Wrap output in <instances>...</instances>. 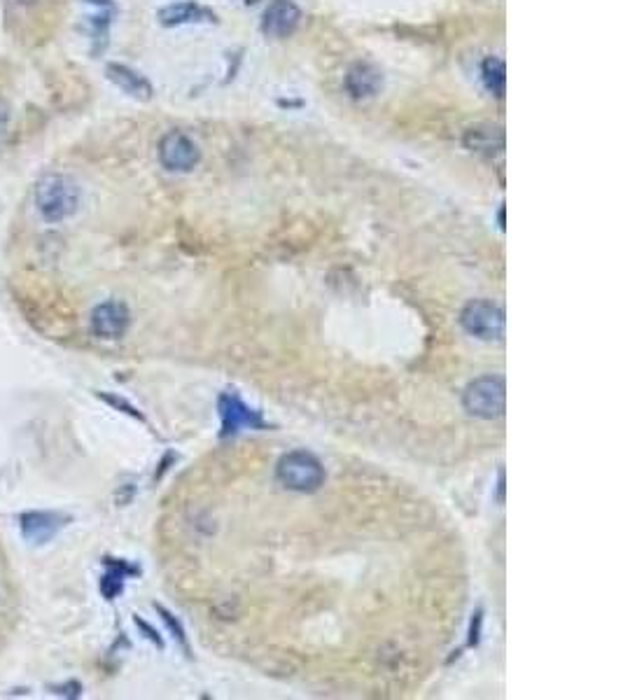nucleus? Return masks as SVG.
<instances>
[{
  "mask_svg": "<svg viewBox=\"0 0 623 700\" xmlns=\"http://www.w3.org/2000/svg\"><path fill=\"white\" fill-rule=\"evenodd\" d=\"M35 208L49 224H59L80 208V187L70 175L45 173L35 185Z\"/></svg>",
  "mask_w": 623,
  "mask_h": 700,
  "instance_id": "obj_1",
  "label": "nucleus"
},
{
  "mask_svg": "<svg viewBox=\"0 0 623 700\" xmlns=\"http://www.w3.org/2000/svg\"><path fill=\"white\" fill-rule=\"evenodd\" d=\"M276 479L294 493H315L325 483V467L313 453L292 451L278 460Z\"/></svg>",
  "mask_w": 623,
  "mask_h": 700,
  "instance_id": "obj_2",
  "label": "nucleus"
},
{
  "mask_svg": "<svg viewBox=\"0 0 623 700\" xmlns=\"http://www.w3.org/2000/svg\"><path fill=\"white\" fill-rule=\"evenodd\" d=\"M462 406L469 416L495 420L507 406V385L500 376H479L462 392Z\"/></svg>",
  "mask_w": 623,
  "mask_h": 700,
  "instance_id": "obj_3",
  "label": "nucleus"
},
{
  "mask_svg": "<svg viewBox=\"0 0 623 700\" xmlns=\"http://www.w3.org/2000/svg\"><path fill=\"white\" fill-rule=\"evenodd\" d=\"M460 327L479 341H500L504 336V311L488 299H474L460 311Z\"/></svg>",
  "mask_w": 623,
  "mask_h": 700,
  "instance_id": "obj_4",
  "label": "nucleus"
},
{
  "mask_svg": "<svg viewBox=\"0 0 623 700\" xmlns=\"http://www.w3.org/2000/svg\"><path fill=\"white\" fill-rule=\"evenodd\" d=\"M159 161L166 171L171 173H189L194 171L199 164L201 152L199 145L194 143L187 133L182 131H168L164 138L159 140Z\"/></svg>",
  "mask_w": 623,
  "mask_h": 700,
  "instance_id": "obj_5",
  "label": "nucleus"
},
{
  "mask_svg": "<svg viewBox=\"0 0 623 700\" xmlns=\"http://www.w3.org/2000/svg\"><path fill=\"white\" fill-rule=\"evenodd\" d=\"M131 325V313L122 301H103L91 311V332L103 341L122 339Z\"/></svg>",
  "mask_w": 623,
  "mask_h": 700,
  "instance_id": "obj_6",
  "label": "nucleus"
},
{
  "mask_svg": "<svg viewBox=\"0 0 623 700\" xmlns=\"http://www.w3.org/2000/svg\"><path fill=\"white\" fill-rule=\"evenodd\" d=\"M220 418H222V437H234V434L243 430H259L266 427L264 418L259 416V411L250 409L243 399L236 395H222L220 397Z\"/></svg>",
  "mask_w": 623,
  "mask_h": 700,
  "instance_id": "obj_7",
  "label": "nucleus"
},
{
  "mask_svg": "<svg viewBox=\"0 0 623 700\" xmlns=\"http://www.w3.org/2000/svg\"><path fill=\"white\" fill-rule=\"evenodd\" d=\"M68 516L56 514V511H26L19 518L21 535L31 544H47L59 535L61 528H66Z\"/></svg>",
  "mask_w": 623,
  "mask_h": 700,
  "instance_id": "obj_8",
  "label": "nucleus"
},
{
  "mask_svg": "<svg viewBox=\"0 0 623 700\" xmlns=\"http://www.w3.org/2000/svg\"><path fill=\"white\" fill-rule=\"evenodd\" d=\"M301 21V10L294 0H271L269 7L264 10L262 31L266 38L283 40L287 35L297 31Z\"/></svg>",
  "mask_w": 623,
  "mask_h": 700,
  "instance_id": "obj_9",
  "label": "nucleus"
},
{
  "mask_svg": "<svg viewBox=\"0 0 623 700\" xmlns=\"http://www.w3.org/2000/svg\"><path fill=\"white\" fill-rule=\"evenodd\" d=\"M383 87L381 70L371 63H355L346 73V91L357 101L362 98H374Z\"/></svg>",
  "mask_w": 623,
  "mask_h": 700,
  "instance_id": "obj_10",
  "label": "nucleus"
},
{
  "mask_svg": "<svg viewBox=\"0 0 623 700\" xmlns=\"http://www.w3.org/2000/svg\"><path fill=\"white\" fill-rule=\"evenodd\" d=\"M105 75H108V80L117 84L126 96L136 98V101H150L154 94L152 84L145 75H140L138 70L129 66H122V63H110V66L105 68Z\"/></svg>",
  "mask_w": 623,
  "mask_h": 700,
  "instance_id": "obj_11",
  "label": "nucleus"
},
{
  "mask_svg": "<svg viewBox=\"0 0 623 700\" xmlns=\"http://www.w3.org/2000/svg\"><path fill=\"white\" fill-rule=\"evenodd\" d=\"M159 21L164 26H185V24H213L215 12L199 3L185 0V3L168 5L159 10Z\"/></svg>",
  "mask_w": 623,
  "mask_h": 700,
  "instance_id": "obj_12",
  "label": "nucleus"
},
{
  "mask_svg": "<svg viewBox=\"0 0 623 700\" xmlns=\"http://www.w3.org/2000/svg\"><path fill=\"white\" fill-rule=\"evenodd\" d=\"M462 143H465L467 150L493 157V154H500L504 150V133L490 124H479L465 131Z\"/></svg>",
  "mask_w": 623,
  "mask_h": 700,
  "instance_id": "obj_13",
  "label": "nucleus"
},
{
  "mask_svg": "<svg viewBox=\"0 0 623 700\" xmlns=\"http://www.w3.org/2000/svg\"><path fill=\"white\" fill-rule=\"evenodd\" d=\"M481 80L490 94L502 98L504 91H507V66H504V61L497 59V56H488L481 63Z\"/></svg>",
  "mask_w": 623,
  "mask_h": 700,
  "instance_id": "obj_14",
  "label": "nucleus"
},
{
  "mask_svg": "<svg viewBox=\"0 0 623 700\" xmlns=\"http://www.w3.org/2000/svg\"><path fill=\"white\" fill-rule=\"evenodd\" d=\"M103 399H105V402H108V404H112V406H117V409H122L124 413H131V416L133 418H143V416H140V413H138V409H133V406L131 404H126L124 402V399H117V397H108V395H101Z\"/></svg>",
  "mask_w": 623,
  "mask_h": 700,
  "instance_id": "obj_15",
  "label": "nucleus"
},
{
  "mask_svg": "<svg viewBox=\"0 0 623 700\" xmlns=\"http://www.w3.org/2000/svg\"><path fill=\"white\" fill-rule=\"evenodd\" d=\"M157 609H159V614H161V616H164V621L168 623V626H171V630H173V633H175V637H178V640H180L182 644H185V633H182L180 623H178V621H173V616H171V614H168L164 607H157Z\"/></svg>",
  "mask_w": 623,
  "mask_h": 700,
  "instance_id": "obj_16",
  "label": "nucleus"
},
{
  "mask_svg": "<svg viewBox=\"0 0 623 700\" xmlns=\"http://www.w3.org/2000/svg\"><path fill=\"white\" fill-rule=\"evenodd\" d=\"M7 124H10V110H7V105L0 101V143H3L7 133Z\"/></svg>",
  "mask_w": 623,
  "mask_h": 700,
  "instance_id": "obj_17",
  "label": "nucleus"
},
{
  "mask_svg": "<svg viewBox=\"0 0 623 700\" xmlns=\"http://www.w3.org/2000/svg\"><path fill=\"white\" fill-rule=\"evenodd\" d=\"M243 3H248V5H252V3H257V0H243Z\"/></svg>",
  "mask_w": 623,
  "mask_h": 700,
  "instance_id": "obj_18",
  "label": "nucleus"
}]
</instances>
